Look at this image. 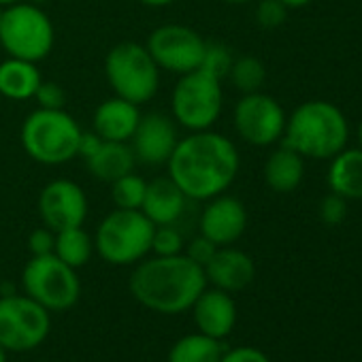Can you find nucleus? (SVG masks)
<instances>
[{"label":"nucleus","mask_w":362,"mask_h":362,"mask_svg":"<svg viewBox=\"0 0 362 362\" xmlns=\"http://www.w3.org/2000/svg\"><path fill=\"white\" fill-rule=\"evenodd\" d=\"M0 286H3V279H0Z\"/></svg>","instance_id":"obj_45"},{"label":"nucleus","mask_w":362,"mask_h":362,"mask_svg":"<svg viewBox=\"0 0 362 362\" xmlns=\"http://www.w3.org/2000/svg\"><path fill=\"white\" fill-rule=\"evenodd\" d=\"M88 170L94 179L105 181V184H113L126 173H132L136 166V158L132 153L130 143L124 141H103V145L96 149L92 158L86 160Z\"/></svg>","instance_id":"obj_22"},{"label":"nucleus","mask_w":362,"mask_h":362,"mask_svg":"<svg viewBox=\"0 0 362 362\" xmlns=\"http://www.w3.org/2000/svg\"><path fill=\"white\" fill-rule=\"evenodd\" d=\"M30 3H33V5H39V7H43V5H47V3H49V0H30Z\"/></svg>","instance_id":"obj_43"},{"label":"nucleus","mask_w":362,"mask_h":362,"mask_svg":"<svg viewBox=\"0 0 362 362\" xmlns=\"http://www.w3.org/2000/svg\"><path fill=\"white\" fill-rule=\"evenodd\" d=\"M233 60H235V56H233V52L224 43H209L207 41L201 69L222 81V79L228 77V71L233 66Z\"/></svg>","instance_id":"obj_29"},{"label":"nucleus","mask_w":362,"mask_h":362,"mask_svg":"<svg viewBox=\"0 0 362 362\" xmlns=\"http://www.w3.org/2000/svg\"><path fill=\"white\" fill-rule=\"evenodd\" d=\"M228 79L241 94L260 92V88L267 81V69L262 60H258L256 56H241L233 60Z\"/></svg>","instance_id":"obj_26"},{"label":"nucleus","mask_w":362,"mask_h":362,"mask_svg":"<svg viewBox=\"0 0 362 362\" xmlns=\"http://www.w3.org/2000/svg\"><path fill=\"white\" fill-rule=\"evenodd\" d=\"M192 311L199 330L214 339H224L226 334H230L237 322V305L230 292H224L220 288H205L194 300Z\"/></svg>","instance_id":"obj_17"},{"label":"nucleus","mask_w":362,"mask_h":362,"mask_svg":"<svg viewBox=\"0 0 362 362\" xmlns=\"http://www.w3.org/2000/svg\"><path fill=\"white\" fill-rule=\"evenodd\" d=\"M184 235L179 233L175 224H162L153 228L151 237V252L156 256H175V254H184Z\"/></svg>","instance_id":"obj_28"},{"label":"nucleus","mask_w":362,"mask_h":362,"mask_svg":"<svg viewBox=\"0 0 362 362\" xmlns=\"http://www.w3.org/2000/svg\"><path fill=\"white\" fill-rule=\"evenodd\" d=\"M3 11H5V7H0V18H3Z\"/></svg>","instance_id":"obj_44"},{"label":"nucleus","mask_w":362,"mask_h":362,"mask_svg":"<svg viewBox=\"0 0 362 362\" xmlns=\"http://www.w3.org/2000/svg\"><path fill=\"white\" fill-rule=\"evenodd\" d=\"M205 209L199 220V230L203 237L214 241L218 247L233 245L241 239L247 228V209L245 205L230 194H218L205 201Z\"/></svg>","instance_id":"obj_15"},{"label":"nucleus","mask_w":362,"mask_h":362,"mask_svg":"<svg viewBox=\"0 0 362 362\" xmlns=\"http://www.w3.org/2000/svg\"><path fill=\"white\" fill-rule=\"evenodd\" d=\"M160 71L186 75L201 69L207 41L201 33L184 24H164L149 33L145 43Z\"/></svg>","instance_id":"obj_11"},{"label":"nucleus","mask_w":362,"mask_h":362,"mask_svg":"<svg viewBox=\"0 0 362 362\" xmlns=\"http://www.w3.org/2000/svg\"><path fill=\"white\" fill-rule=\"evenodd\" d=\"M26 296L35 298L47 311L71 309L81 294V284L73 267L56 254L33 256L22 273Z\"/></svg>","instance_id":"obj_9"},{"label":"nucleus","mask_w":362,"mask_h":362,"mask_svg":"<svg viewBox=\"0 0 362 362\" xmlns=\"http://www.w3.org/2000/svg\"><path fill=\"white\" fill-rule=\"evenodd\" d=\"M286 119L288 115L279 100L264 92L243 94L233 111V126L237 134L254 147H269L281 141Z\"/></svg>","instance_id":"obj_12"},{"label":"nucleus","mask_w":362,"mask_h":362,"mask_svg":"<svg viewBox=\"0 0 362 362\" xmlns=\"http://www.w3.org/2000/svg\"><path fill=\"white\" fill-rule=\"evenodd\" d=\"M288 7L281 3V0H258L256 7V22L260 28L264 30H273L279 28L286 18H288Z\"/></svg>","instance_id":"obj_30"},{"label":"nucleus","mask_w":362,"mask_h":362,"mask_svg":"<svg viewBox=\"0 0 362 362\" xmlns=\"http://www.w3.org/2000/svg\"><path fill=\"white\" fill-rule=\"evenodd\" d=\"M177 122L160 111L141 113V119L130 136V147L136 164L145 166H166L173 149L179 143Z\"/></svg>","instance_id":"obj_14"},{"label":"nucleus","mask_w":362,"mask_h":362,"mask_svg":"<svg viewBox=\"0 0 362 362\" xmlns=\"http://www.w3.org/2000/svg\"><path fill=\"white\" fill-rule=\"evenodd\" d=\"M54 245H56V233L47 226L43 228H35L28 237V250L33 256H47L54 254Z\"/></svg>","instance_id":"obj_34"},{"label":"nucleus","mask_w":362,"mask_h":362,"mask_svg":"<svg viewBox=\"0 0 362 362\" xmlns=\"http://www.w3.org/2000/svg\"><path fill=\"white\" fill-rule=\"evenodd\" d=\"M147 181L139 173H126L111 184V199L117 209H141Z\"/></svg>","instance_id":"obj_27"},{"label":"nucleus","mask_w":362,"mask_h":362,"mask_svg":"<svg viewBox=\"0 0 362 362\" xmlns=\"http://www.w3.org/2000/svg\"><path fill=\"white\" fill-rule=\"evenodd\" d=\"M305 177V158L294 149L281 145L264 162V181L277 194L294 192Z\"/></svg>","instance_id":"obj_21"},{"label":"nucleus","mask_w":362,"mask_h":362,"mask_svg":"<svg viewBox=\"0 0 362 362\" xmlns=\"http://www.w3.org/2000/svg\"><path fill=\"white\" fill-rule=\"evenodd\" d=\"M56 43V28L43 7L33 3H20L5 7L0 18V47L9 58L28 62L45 60Z\"/></svg>","instance_id":"obj_6"},{"label":"nucleus","mask_w":362,"mask_h":362,"mask_svg":"<svg viewBox=\"0 0 362 362\" xmlns=\"http://www.w3.org/2000/svg\"><path fill=\"white\" fill-rule=\"evenodd\" d=\"M160 73L147 47L134 41L117 43L105 58V77L113 94L134 105H145L158 94Z\"/></svg>","instance_id":"obj_8"},{"label":"nucleus","mask_w":362,"mask_h":362,"mask_svg":"<svg viewBox=\"0 0 362 362\" xmlns=\"http://www.w3.org/2000/svg\"><path fill=\"white\" fill-rule=\"evenodd\" d=\"M35 100L39 105V109H64L66 105V92L60 83L54 81H41Z\"/></svg>","instance_id":"obj_32"},{"label":"nucleus","mask_w":362,"mask_h":362,"mask_svg":"<svg viewBox=\"0 0 362 362\" xmlns=\"http://www.w3.org/2000/svg\"><path fill=\"white\" fill-rule=\"evenodd\" d=\"M0 362H7V349L0 347Z\"/></svg>","instance_id":"obj_42"},{"label":"nucleus","mask_w":362,"mask_h":362,"mask_svg":"<svg viewBox=\"0 0 362 362\" xmlns=\"http://www.w3.org/2000/svg\"><path fill=\"white\" fill-rule=\"evenodd\" d=\"M92 252H94V239L83 230V226L56 233L54 254L69 267L79 269L88 264V260L92 258Z\"/></svg>","instance_id":"obj_25"},{"label":"nucleus","mask_w":362,"mask_h":362,"mask_svg":"<svg viewBox=\"0 0 362 362\" xmlns=\"http://www.w3.org/2000/svg\"><path fill=\"white\" fill-rule=\"evenodd\" d=\"M220 362H271L258 347H235L222 356Z\"/></svg>","instance_id":"obj_35"},{"label":"nucleus","mask_w":362,"mask_h":362,"mask_svg":"<svg viewBox=\"0 0 362 362\" xmlns=\"http://www.w3.org/2000/svg\"><path fill=\"white\" fill-rule=\"evenodd\" d=\"M16 3H20V0H0V7H11Z\"/></svg>","instance_id":"obj_40"},{"label":"nucleus","mask_w":362,"mask_h":362,"mask_svg":"<svg viewBox=\"0 0 362 362\" xmlns=\"http://www.w3.org/2000/svg\"><path fill=\"white\" fill-rule=\"evenodd\" d=\"M49 311L30 296H0V347L28 351L49 334Z\"/></svg>","instance_id":"obj_10"},{"label":"nucleus","mask_w":362,"mask_h":362,"mask_svg":"<svg viewBox=\"0 0 362 362\" xmlns=\"http://www.w3.org/2000/svg\"><path fill=\"white\" fill-rule=\"evenodd\" d=\"M43 77L37 62L9 58L0 62V96L9 100H30L35 98Z\"/></svg>","instance_id":"obj_23"},{"label":"nucleus","mask_w":362,"mask_h":362,"mask_svg":"<svg viewBox=\"0 0 362 362\" xmlns=\"http://www.w3.org/2000/svg\"><path fill=\"white\" fill-rule=\"evenodd\" d=\"M141 119V109L139 105L119 98V96H111L107 100H103L92 117L94 124V132L105 139V141H124L128 143L136 124Z\"/></svg>","instance_id":"obj_19"},{"label":"nucleus","mask_w":362,"mask_h":362,"mask_svg":"<svg viewBox=\"0 0 362 362\" xmlns=\"http://www.w3.org/2000/svg\"><path fill=\"white\" fill-rule=\"evenodd\" d=\"M224 109L222 81L203 69L179 75L170 94V117L188 132L211 130Z\"/></svg>","instance_id":"obj_7"},{"label":"nucleus","mask_w":362,"mask_h":362,"mask_svg":"<svg viewBox=\"0 0 362 362\" xmlns=\"http://www.w3.org/2000/svg\"><path fill=\"white\" fill-rule=\"evenodd\" d=\"M79 122L66 109H35L22 124L24 151L39 164L60 166L77 158L81 136Z\"/></svg>","instance_id":"obj_4"},{"label":"nucleus","mask_w":362,"mask_h":362,"mask_svg":"<svg viewBox=\"0 0 362 362\" xmlns=\"http://www.w3.org/2000/svg\"><path fill=\"white\" fill-rule=\"evenodd\" d=\"M188 197L177 188L175 181L166 177H156L147 181L145 199L141 205V211L156 224H177L179 218L186 211Z\"/></svg>","instance_id":"obj_18"},{"label":"nucleus","mask_w":362,"mask_h":362,"mask_svg":"<svg viewBox=\"0 0 362 362\" xmlns=\"http://www.w3.org/2000/svg\"><path fill=\"white\" fill-rule=\"evenodd\" d=\"M241 156L237 145L216 132L199 130L179 139L166 170L188 201H209L224 194L239 175Z\"/></svg>","instance_id":"obj_1"},{"label":"nucleus","mask_w":362,"mask_h":362,"mask_svg":"<svg viewBox=\"0 0 362 362\" xmlns=\"http://www.w3.org/2000/svg\"><path fill=\"white\" fill-rule=\"evenodd\" d=\"M156 224L141 209H113L96 228L94 250L117 267L136 264L151 252Z\"/></svg>","instance_id":"obj_5"},{"label":"nucleus","mask_w":362,"mask_h":362,"mask_svg":"<svg viewBox=\"0 0 362 362\" xmlns=\"http://www.w3.org/2000/svg\"><path fill=\"white\" fill-rule=\"evenodd\" d=\"M281 3H284L288 9H303V7L311 5L313 0H281Z\"/></svg>","instance_id":"obj_38"},{"label":"nucleus","mask_w":362,"mask_h":362,"mask_svg":"<svg viewBox=\"0 0 362 362\" xmlns=\"http://www.w3.org/2000/svg\"><path fill=\"white\" fill-rule=\"evenodd\" d=\"M128 286L134 300L143 307L170 315L192 309L199 294L207 288V275L186 254L153 256L139 262Z\"/></svg>","instance_id":"obj_2"},{"label":"nucleus","mask_w":362,"mask_h":362,"mask_svg":"<svg viewBox=\"0 0 362 362\" xmlns=\"http://www.w3.org/2000/svg\"><path fill=\"white\" fill-rule=\"evenodd\" d=\"M226 5H245V3H252V0H222Z\"/></svg>","instance_id":"obj_39"},{"label":"nucleus","mask_w":362,"mask_h":362,"mask_svg":"<svg viewBox=\"0 0 362 362\" xmlns=\"http://www.w3.org/2000/svg\"><path fill=\"white\" fill-rule=\"evenodd\" d=\"M207 281L224 292L245 290L256 277V264L250 254L235 250L233 245L218 247L209 264L205 267Z\"/></svg>","instance_id":"obj_16"},{"label":"nucleus","mask_w":362,"mask_h":362,"mask_svg":"<svg viewBox=\"0 0 362 362\" xmlns=\"http://www.w3.org/2000/svg\"><path fill=\"white\" fill-rule=\"evenodd\" d=\"M103 141H105V139H100L94 130H92V132H81L79 145H77V158H81V160L86 162L88 158H92V156L96 153V149L103 145Z\"/></svg>","instance_id":"obj_36"},{"label":"nucleus","mask_w":362,"mask_h":362,"mask_svg":"<svg viewBox=\"0 0 362 362\" xmlns=\"http://www.w3.org/2000/svg\"><path fill=\"white\" fill-rule=\"evenodd\" d=\"M141 5H145V7H151V9H162V7H168V5H173L175 0H139Z\"/></svg>","instance_id":"obj_37"},{"label":"nucleus","mask_w":362,"mask_h":362,"mask_svg":"<svg viewBox=\"0 0 362 362\" xmlns=\"http://www.w3.org/2000/svg\"><path fill=\"white\" fill-rule=\"evenodd\" d=\"M326 181L330 192L347 201H362V147H345L332 156Z\"/></svg>","instance_id":"obj_20"},{"label":"nucleus","mask_w":362,"mask_h":362,"mask_svg":"<svg viewBox=\"0 0 362 362\" xmlns=\"http://www.w3.org/2000/svg\"><path fill=\"white\" fill-rule=\"evenodd\" d=\"M222 356L224 347L220 339L199 332L179 339L168 351V362H220Z\"/></svg>","instance_id":"obj_24"},{"label":"nucleus","mask_w":362,"mask_h":362,"mask_svg":"<svg viewBox=\"0 0 362 362\" xmlns=\"http://www.w3.org/2000/svg\"><path fill=\"white\" fill-rule=\"evenodd\" d=\"M349 124L343 111L328 100H307L286 119L281 145L303 158L330 160L347 147Z\"/></svg>","instance_id":"obj_3"},{"label":"nucleus","mask_w":362,"mask_h":362,"mask_svg":"<svg viewBox=\"0 0 362 362\" xmlns=\"http://www.w3.org/2000/svg\"><path fill=\"white\" fill-rule=\"evenodd\" d=\"M216 252H218V245H216L214 241H209L207 237H203V235L194 237V239L188 243V247H186V256H188L192 262H197L199 267H203V269L209 264V260L214 258Z\"/></svg>","instance_id":"obj_33"},{"label":"nucleus","mask_w":362,"mask_h":362,"mask_svg":"<svg viewBox=\"0 0 362 362\" xmlns=\"http://www.w3.org/2000/svg\"><path fill=\"white\" fill-rule=\"evenodd\" d=\"M358 143H360V147H362V119H360V124H358Z\"/></svg>","instance_id":"obj_41"},{"label":"nucleus","mask_w":362,"mask_h":362,"mask_svg":"<svg viewBox=\"0 0 362 362\" xmlns=\"http://www.w3.org/2000/svg\"><path fill=\"white\" fill-rule=\"evenodd\" d=\"M320 218L328 226H339L347 218V199H343L334 192L324 197V201L320 205Z\"/></svg>","instance_id":"obj_31"},{"label":"nucleus","mask_w":362,"mask_h":362,"mask_svg":"<svg viewBox=\"0 0 362 362\" xmlns=\"http://www.w3.org/2000/svg\"><path fill=\"white\" fill-rule=\"evenodd\" d=\"M39 216L54 233L83 226L88 218V197L71 179H54L39 194Z\"/></svg>","instance_id":"obj_13"}]
</instances>
